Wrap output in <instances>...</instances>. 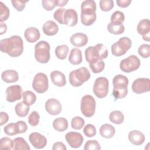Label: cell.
<instances>
[{
    "label": "cell",
    "instance_id": "6da1fadb",
    "mask_svg": "<svg viewBox=\"0 0 150 150\" xmlns=\"http://www.w3.org/2000/svg\"><path fill=\"white\" fill-rule=\"evenodd\" d=\"M0 50L12 57H16L22 54L23 51V43L19 36L13 35L0 41Z\"/></svg>",
    "mask_w": 150,
    "mask_h": 150
},
{
    "label": "cell",
    "instance_id": "7a4b0ae2",
    "mask_svg": "<svg viewBox=\"0 0 150 150\" xmlns=\"http://www.w3.org/2000/svg\"><path fill=\"white\" fill-rule=\"evenodd\" d=\"M112 95L115 99H121L128 93V78L122 74H117L112 79Z\"/></svg>",
    "mask_w": 150,
    "mask_h": 150
},
{
    "label": "cell",
    "instance_id": "3957f363",
    "mask_svg": "<svg viewBox=\"0 0 150 150\" xmlns=\"http://www.w3.org/2000/svg\"><path fill=\"white\" fill-rule=\"evenodd\" d=\"M84 53L86 61L88 63L106 59L108 54L107 48L102 43H98L94 46L88 47Z\"/></svg>",
    "mask_w": 150,
    "mask_h": 150
},
{
    "label": "cell",
    "instance_id": "277c9868",
    "mask_svg": "<svg viewBox=\"0 0 150 150\" xmlns=\"http://www.w3.org/2000/svg\"><path fill=\"white\" fill-rule=\"evenodd\" d=\"M91 77L90 73L87 68L81 67L71 71L69 74V81L74 87H79L84 82L88 81Z\"/></svg>",
    "mask_w": 150,
    "mask_h": 150
},
{
    "label": "cell",
    "instance_id": "5b68a950",
    "mask_svg": "<svg viewBox=\"0 0 150 150\" xmlns=\"http://www.w3.org/2000/svg\"><path fill=\"white\" fill-rule=\"evenodd\" d=\"M50 46L48 42L41 40L35 46V57L36 61L40 63H46L50 59Z\"/></svg>",
    "mask_w": 150,
    "mask_h": 150
},
{
    "label": "cell",
    "instance_id": "8992f818",
    "mask_svg": "<svg viewBox=\"0 0 150 150\" xmlns=\"http://www.w3.org/2000/svg\"><path fill=\"white\" fill-rule=\"evenodd\" d=\"M132 45L131 40L128 37H122L112 45L111 53L114 56L120 57L125 54L131 48Z\"/></svg>",
    "mask_w": 150,
    "mask_h": 150
},
{
    "label": "cell",
    "instance_id": "52a82bcc",
    "mask_svg": "<svg viewBox=\"0 0 150 150\" xmlns=\"http://www.w3.org/2000/svg\"><path fill=\"white\" fill-rule=\"evenodd\" d=\"M96 100L91 95H85L81 99L80 102V110L83 115L86 117H92L96 110Z\"/></svg>",
    "mask_w": 150,
    "mask_h": 150
},
{
    "label": "cell",
    "instance_id": "ba28073f",
    "mask_svg": "<svg viewBox=\"0 0 150 150\" xmlns=\"http://www.w3.org/2000/svg\"><path fill=\"white\" fill-rule=\"evenodd\" d=\"M109 83L106 77H100L96 79L93 91L94 94L98 98H103L107 96L108 93Z\"/></svg>",
    "mask_w": 150,
    "mask_h": 150
},
{
    "label": "cell",
    "instance_id": "9c48e42d",
    "mask_svg": "<svg viewBox=\"0 0 150 150\" xmlns=\"http://www.w3.org/2000/svg\"><path fill=\"white\" fill-rule=\"evenodd\" d=\"M140 65L141 62L139 59L135 55L132 54L121 61L120 68L125 73H130L138 69Z\"/></svg>",
    "mask_w": 150,
    "mask_h": 150
},
{
    "label": "cell",
    "instance_id": "30bf717a",
    "mask_svg": "<svg viewBox=\"0 0 150 150\" xmlns=\"http://www.w3.org/2000/svg\"><path fill=\"white\" fill-rule=\"evenodd\" d=\"M32 87L38 93H45L49 88L47 76L43 73H37L33 79Z\"/></svg>",
    "mask_w": 150,
    "mask_h": 150
},
{
    "label": "cell",
    "instance_id": "8fae6325",
    "mask_svg": "<svg viewBox=\"0 0 150 150\" xmlns=\"http://www.w3.org/2000/svg\"><path fill=\"white\" fill-rule=\"evenodd\" d=\"M134 93L139 94L150 90V80L148 78H138L132 84Z\"/></svg>",
    "mask_w": 150,
    "mask_h": 150
},
{
    "label": "cell",
    "instance_id": "7c38bea8",
    "mask_svg": "<svg viewBox=\"0 0 150 150\" xmlns=\"http://www.w3.org/2000/svg\"><path fill=\"white\" fill-rule=\"evenodd\" d=\"M22 94V88L21 86H10L6 89V100L9 103L15 102L21 99Z\"/></svg>",
    "mask_w": 150,
    "mask_h": 150
},
{
    "label": "cell",
    "instance_id": "4fadbf2b",
    "mask_svg": "<svg viewBox=\"0 0 150 150\" xmlns=\"http://www.w3.org/2000/svg\"><path fill=\"white\" fill-rule=\"evenodd\" d=\"M65 139L73 148H78L83 144V137L77 132H69L65 135Z\"/></svg>",
    "mask_w": 150,
    "mask_h": 150
},
{
    "label": "cell",
    "instance_id": "5bb4252c",
    "mask_svg": "<svg viewBox=\"0 0 150 150\" xmlns=\"http://www.w3.org/2000/svg\"><path fill=\"white\" fill-rule=\"evenodd\" d=\"M29 140L33 146L36 149H42L47 144L46 138L39 132H32L29 136Z\"/></svg>",
    "mask_w": 150,
    "mask_h": 150
},
{
    "label": "cell",
    "instance_id": "9a60e30c",
    "mask_svg": "<svg viewBox=\"0 0 150 150\" xmlns=\"http://www.w3.org/2000/svg\"><path fill=\"white\" fill-rule=\"evenodd\" d=\"M45 107L47 112L52 115L59 114L62 110L60 103L57 100L53 98L47 100L45 103Z\"/></svg>",
    "mask_w": 150,
    "mask_h": 150
},
{
    "label": "cell",
    "instance_id": "2e32d148",
    "mask_svg": "<svg viewBox=\"0 0 150 150\" xmlns=\"http://www.w3.org/2000/svg\"><path fill=\"white\" fill-rule=\"evenodd\" d=\"M78 22V15L77 12L73 9H65L63 15V25L69 26H74Z\"/></svg>",
    "mask_w": 150,
    "mask_h": 150
},
{
    "label": "cell",
    "instance_id": "e0dca14e",
    "mask_svg": "<svg viewBox=\"0 0 150 150\" xmlns=\"http://www.w3.org/2000/svg\"><path fill=\"white\" fill-rule=\"evenodd\" d=\"M138 33L142 36V39L145 41H149L150 21L148 19L141 20L137 27Z\"/></svg>",
    "mask_w": 150,
    "mask_h": 150
},
{
    "label": "cell",
    "instance_id": "ac0fdd59",
    "mask_svg": "<svg viewBox=\"0 0 150 150\" xmlns=\"http://www.w3.org/2000/svg\"><path fill=\"white\" fill-rule=\"evenodd\" d=\"M70 43L76 47H83L88 42L87 36L83 33H76L70 39Z\"/></svg>",
    "mask_w": 150,
    "mask_h": 150
},
{
    "label": "cell",
    "instance_id": "d6986e66",
    "mask_svg": "<svg viewBox=\"0 0 150 150\" xmlns=\"http://www.w3.org/2000/svg\"><path fill=\"white\" fill-rule=\"evenodd\" d=\"M129 142L135 145H140L144 142L145 137L144 134L139 131L132 130L128 135Z\"/></svg>",
    "mask_w": 150,
    "mask_h": 150
},
{
    "label": "cell",
    "instance_id": "ffe728a7",
    "mask_svg": "<svg viewBox=\"0 0 150 150\" xmlns=\"http://www.w3.org/2000/svg\"><path fill=\"white\" fill-rule=\"evenodd\" d=\"M24 36L29 43H34L39 39L40 34L38 29L35 27H30L25 30Z\"/></svg>",
    "mask_w": 150,
    "mask_h": 150
},
{
    "label": "cell",
    "instance_id": "44dd1931",
    "mask_svg": "<svg viewBox=\"0 0 150 150\" xmlns=\"http://www.w3.org/2000/svg\"><path fill=\"white\" fill-rule=\"evenodd\" d=\"M52 82L57 87H63L66 84V80L64 74L58 70L53 71L50 73Z\"/></svg>",
    "mask_w": 150,
    "mask_h": 150
},
{
    "label": "cell",
    "instance_id": "7402d4cb",
    "mask_svg": "<svg viewBox=\"0 0 150 150\" xmlns=\"http://www.w3.org/2000/svg\"><path fill=\"white\" fill-rule=\"evenodd\" d=\"M42 30L47 36H54L59 30L58 25L53 21H47L43 25Z\"/></svg>",
    "mask_w": 150,
    "mask_h": 150
},
{
    "label": "cell",
    "instance_id": "603a6c76",
    "mask_svg": "<svg viewBox=\"0 0 150 150\" xmlns=\"http://www.w3.org/2000/svg\"><path fill=\"white\" fill-rule=\"evenodd\" d=\"M1 78L6 83H15L19 80V74L14 70H6L2 73Z\"/></svg>",
    "mask_w": 150,
    "mask_h": 150
},
{
    "label": "cell",
    "instance_id": "cb8c5ba5",
    "mask_svg": "<svg viewBox=\"0 0 150 150\" xmlns=\"http://www.w3.org/2000/svg\"><path fill=\"white\" fill-rule=\"evenodd\" d=\"M81 51L77 48H73L70 51L69 56V62L73 65H78L82 62Z\"/></svg>",
    "mask_w": 150,
    "mask_h": 150
},
{
    "label": "cell",
    "instance_id": "d4e9b609",
    "mask_svg": "<svg viewBox=\"0 0 150 150\" xmlns=\"http://www.w3.org/2000/svg\"><path fill=\"white\" fill-rule=\"evenodd\" d=\"M115 133V128L109 124H104L100 128V134L104 138H111Z\"/></svg>",
    "mask_w": 150,
    "mask_h": 150
},
{
    "label": "cell",
    "instance_id": "484cf974",
    "mask_svg": "<svg viewBox=\"0 0 150 150\" xmlns=\"http://www.w3.org/2000/svg\"><path fill=\"white\" fill-rule=\"evenodd\" d=\"M96 4L93 0L84 1L81 4V13H94L96 11Z\"/></svg>",
    "mask_w": 150,
    "mask_h": 150
},
{
    "label": "cell",
    "instance_id": "4316f807",
    "mask_svg": "<svg viewBox=\"0 0 150 150\" xmlns=\"http://www.w3.org/2000/svg\"><path fill=\"white\" fill-rule=\"evenodd\" d=\"M29 106L23 101L17 103L15 107V111L16 115L19 117H26L30 110Z\"/></svg>",
    "mask_w": 150,
    "mask_h": 150
},
{
    "label": "cell",
    "instance_id": "83f0119b",
    "mask_svg": "<svg viewBox=\"0 0 150 150\" xmlns=\"http://www.w3.org/2000/svg\"><path fill=\"white\" fill-rule=\"evenodd\" d=\"M53 128L58 132H63L68 128V121L67 119L60 117L56 118L52 124Z\"/></svg>",
    "mask_w": 150,
    "mask_h": 150
},
{
    "label": "cell",
    "instance_id": "f1b7e54d",
    "mask_svg": "<svg viewBox=\"0 0 150 150\" xmlns=\"http://www.w3.org/2000/svg\"><path fill=\"white\" fill-rule=\"evenodd\" d=\"M14 150H30V148L25 139L22 137H18L13 139Z\"/></svg>",
    "mask_w": 150,
    "mask_h": 150
},
{
    "label": "cell",
    "instance_id": "f546056e",
    "mask_svg": "<svg viewBox=\"0 0 150 150\" xmlns=\"http://www.w3.org/2000/svg\"><path fill=\"white\" fill-rule=\"evenodd\" d=\"M109 120L115 124H121L124 120V116L122 112L119 110L113 111L109 115Z\"/></svg>",
    "mask_w": 150,
    "mask_h": 150
},
{
    "label": "cell",
    "instance_id": "4dcf8cb0",
    "mask_svg": "<svg viewBox=\"0 0 150 150\" xmlns=\"http://www.w3.org/2000/svg\"><path fill=\"white\" fill-rule=\"evenodd\" d=\"M108 31L114 35H120L124 33L125 27L123 24H117L110 22L107 26Z\"/></svg>",
    "mask_w": 150,
    "mask_h": 150
},
{
    "label": "cell",
    "instance_id": "1f68e13d",
    "mask_svg": "<svg viewBox=\"0 0 150 150\" xmlns=\"http://www.w3.org/2000/svg\"><path fill=\"white\" fill-rule=\"evenodd\" d=\"M81 22L85 26H90L94 23L96 20V13H83L80 15Z\"/></svg>",
    "mask_w": 150,
    "mask_h": 150
},
{
    "label": "cell",
    "instance_id": "d6a6232c",
    "mask_svg": "<svg viewBox=\"0 0 150 150\" xmlns=\"http://www.w3.org/2000/svg\"><path fill=\"white\" fill-rule=\"evenodd\" d=\"M69 50V47L66 45H59L55 49V54L58 59L64 60L67 57Z\"/></svg>",
    "mask_w": 150,
    "mask_h": 150
},
{
    "label": "cell",
    "instance_id": "836d02e7",
    "mask_svg": "<svg viewBox=\"0 0 150 150\" xmlns=\"http://www.w3.org/2000/svg\"><path fill=\"white\" fill-rule=\"evenodd\" d=\"M22 97L23 101L29 105H33L36 100V94L29 90L24 91L22 94Z\"/></svg>",
    "mask_w": 150,
    "mask_h": 150
},
{
    "label": "cell",
    "instance_id": "e575fe53",
    "mask_svg": "<svg viewBox=\"0 0 150 150\" xmlns=\"http://www.w3.org/2000/svg\"><path fill=\"white\" fill-rule=\"evenodd\" d=\"M90 67L94 73L101 72L105 67V63L102 60H98L89 63Z\"/></svg>",
    "mask_w": 150,
    "mask_h": 150
},
{
    "label": "cell",
    "instance_id": "d590c367",
    "mask_svg": "<svg viewBox=\"0 0 150 150\" xmlns=\"http://www.w3.org/2000/svg\"><path fill=\"white\" fill-rule=\"evenodd\" d=\"M125 20V16L123 12L120 11H115L111 16V22L113 23L122 24Z\"/></svg>",
    "mask_w": 150,
    "mask_h": 150
},
{
    "label": "cell",
    "instance_id": "8d00e7d4",
    "mask_svg": "<svg viewBox=\"0 0 150 150\" xmlns=\"http://www.w3.org/2000/svg\"><path fill=\"white\" fill-rule=\"evenodd\" d=\"M13 140L9 137H3L0 139V147L1 149L10 150L13 149Z\"/></svg>",
    "mask_w": 150,
    "mask_h": 150
},
{
    "label": "cell",
    "instance_id": "74e56055",
    "mask_svg": "<svg viewBox=\"0 0 150 150\" xmlns=\"http://www.w3.org/2000/svg\"><path fill=\"white\" fill-rule=\"evenodd\" d=\"M84 120L80 117L77 116L73 117L71 121V127L74 129L79 130L81 129L84 125Z\"/></svg>",
    "mask_w": 150,
    "mask_h": 150
},
{
    "label": "cell",
    "instance_id": "f35d334b",
    "mask_svg": "<svg viewBox=\"0 0 150 150\" xmlns=\"http://www.w3.org/2000/svg\"><path fill=\"white\" fill-rule=\"evenodd\" d=\"M4 132L6 135H9V136L15 135L19 134L16 124L13 123V122H11V123L8 124V125H6L4 127Z\"/></svg>",
    "mask_w": 150,
    "mask_h": 150
},
{
    "label": "cell",
    "instance_id": "ab89813d",
    "mask_svg": "<svg viewBox=\"0 0 150 150\" xmlns=\"http://www.w3.org/2000/svg\"><path fill=\"white\" fill-rule=\"evenodd\" d=\"M0 22H2L6 21L9 16V8L2 2H0Z\"/></svg>",
    "mask_w": 150,
    "mask_h": 150
},
{
    "label": "cell",
    "instance_id": "60d3db41",
    "mask_svg": "<svg viewBox=\"0 0 150 150\" xmlns=\"http://www.w3.org/2000/svg\"><path fill=\"white\" fill-rule=\"evenodd\" d=\"M138 54L143 58H148L150 55V45L148 44L141 45L138 49Z\"/></svg>",
    "mask_w": 150,
    "mask_h": 150
},
{
    "label": "cell",
    "instance_id": "b9f144b4",
    "mask_svg": "<svg viewBox=\"0 0 150 150\" xmlns=\"http://www.w3.org/2000/svg\"><path fill=\"white\" fill-rule=\"evenodd\" d=\"M100 8L104 12L110 11L114 7V1L112 0H101L99 2Z\"/></svg>",
    "mask_w": 150,
    "mask_h": 150
},
{
    "label": "cell",
    "instance_id": "7bdbcfd3",
    "mask_svg": "<svg viewBox=\"0 0 150 150\" xmlns=\"http://www.w3.org/2000/svg\"><path fill=\"white\" fill-rule=\"evenodd\" d=\"M84 150H100L101 149V146L98 142L96 140H88L87 141L84 146Z\"/></svg>",
    "mask_w": 150,
    "mask_h": 150
},
{
    "label": "cell",
    "instance_id": "ee69618b",
    "mask_svg": "<svg viewBox=\"0 0 150 150\" xmlns=\"http://www.w3.org/2000/svg\"><path fill=\"white\" fill-rule=\"evenodd\" d=\"M40 120V115L39 113L36 111H32L28 117V122L29 124L33 127L36 126L39 124Z\"/></svg>",
    "mask_w": 150,
    "mask_h": 150
},
{
    "label": "cell",
    "instance_id": "f6af8a7d",
    "mask_svg": "<svg viewBox=\"0 0 150 150\" xmlns=\"http://www.w3.org/2000/svg\"><path fill=\"white\" fill-rule=\"evenodd\" d=\"M83 133L87 137H93L96 134V128L93 124H87L83 129Z\"/></svg>",
    "mask_w": 150,
    "mask_h": 150
},
{
    "label": "cell",
    "instance_id": "bcb514c9",
    "mask_svg": "<svg viewBox=\"0 0 150 150\" xmlns=\"http://www.w3.org/2000/svg\"><path fill=\"white\" fill-rule=\"evenodd\" d=\"M42 4L46 11H52L57 6V0H42Z\"/></svg>",
    "mask_w": 150,
    "mask_h": 150
},
{
    "label": "cell",
    "instance_id": "7dc6e473",
    "mask_svg": "<svg viewBox=\"0 0 150 150\" xmlns=\"http://www.w3.org/2000/svg\"><path fill=\"white\" fill-rule=\"evenodd\" d=\"M66 9L64 8H58L55 11L53 14V18L56 20L59 23L63 25V15Z\"/></svg>",
    "mask_w": 150,
    "mask_h": 150
},
{
    "label": "cell",
    "instance_id": "c3c4849f",
    "mask_svg": "<svg viewBox=\"0 0 150 150\" xmlns=\"http://www.w3.org/2000/svg\"><path fill=\"white\" fill-rule=\"evenodd\" d=\"M29 1H11L13 6L19 12L22 11L25 7V4Z\"/></svg>",
    "mask_w": 150,
    "mask_h": 150
},
{
    "label": "cell",
    "instance_id": "681fc988",
    "mask_svg": "<svg viewBox=\"0 0 150 150\" xmlns=\"http://www.w3.org/2000/svg\"><path fill=\"white\" fill-rule=\"evenodd\" d=\"M16 125L18 127V130L19 134L25 133L27 131L28 126L25 121H18L16 122Z\"/></svg>",
    "mask_w": 150,
    "mask_h": 150
},
{
    "label": "cell",
    "instance_id": "f907efd6",
    "mask_svg": "<svg viewBox=\"0 0 150 150\" xmlns=\"http://www.w3.org/2000/svg\"><path fill=\"white\" fill-rule=\"evenodd\" d=\"M131 0H117V4L121 8H127L131 3Z\"/></svg>",
    "mask_w": 150,
    "mask_h": 150
},
{
    "label": "cell",
    "instance_id": "816d5d0a",
    "mask_svg": "<svg viewBox=\"0 0 150 150\" xmlns=\"http://www.w3.org/2000/svg\"><path fill=\"white\" fill-rule=\"evenodd\" d=\"M52 149L53 150H66V146L62 142H56L53 144Z\"/></svg>",
    "mask_w": 150,
    "mask_h": 150
},
{
    "label": "cell",
    "instance_id": "f5cc1de1",
    "mask_svg": "<svg viewBox=\"0 0 150 150\" xmlns=\"http://www.w3.org/2000/svg\"><path fill=\"white\" fill-rule=\"evenodd\" d=\"M9 120V116L5 112H1V125H3L6 124Z\"/></svg>",
    "mask_w": 150,
    "mask_h": 150
},
{
    "label": "cell",
    "instance_id": "db71d44e",
    "mask_svg": "<svg viewBox=\"0 0 150 150\" xmlns=\"http://www.w3.org/2000/svg\"><path fill=\"white\" fill-rule=\"evenodd\" d=\"M7 30V26L5 23H4L2 22H1L0 24V35H3L4 33H5Z\"/></svg>",
    "mask_w": 150,
    "mask_h": 150
},
{
    "label": "cell",
    "instance_id": "11a10c76",
    "mask_svg": "<svg viewBox=\"0 0 150 150\" xmlns=\"http://www.w3.org/2000/svg\"><path fill=\"white\" fill-rule=\"evenodd\" d=\"M67 2H68V1L57 0V6H59L60 7H63L64 5H66Z\"/></svg>",
    "mask_w": 150,
    "mask_h": 150
}]
</instances>
